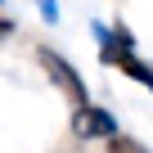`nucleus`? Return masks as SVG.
Returning <instances> with one entry per match:
<instances>
[{"label": "nucleus", "instance_id": "nucleus-1", "mask_svg": "<svg viewBox=\"0 0 153 153\" xmlns=\"http://www.w3.org/2000/svg\"><path fill=\"white\" fill-rule=\"evenodd\" d=\"M36 59H41V68H45L54 81H59V90H63V95H68L76 108H86V104H90V99H86V81L76 76V68H72L63 54H54L50 45H41V50H36Z\"/></svg>", "mask_w": 153, "mask_h": 153}, {"label": "nucleus", "instance_id": "nucleus-2", "mask_svg": "<svg viewBox=\"0 0 153 153\" xmlns=\"http://www.w3.org/2000/svg\"><path fill=\"white\" fill-rule=\"evenodd\" d=\"M72 135H76V140H113V135H122V131H117L113 113L86 104V108H76V117H72Z\"/></svg>", "mask_w": 153, "mask_h": 153}, {"label": "nucleus", "instance_id": "nucleus-3", "mask_svg": "<svg viewBox=\"0 0 153 153\" xmlns=\"http://www.w3.org/2000/svg\"><path fill=\"white\" fill-rule=\"evenodd\" d=\"M108 153H153V149H144V144L131 140V135H113V140H108Z\"/></svg>", "mask_w": 153, "mask_h": 153}, {"label": "nucleus", "instance_id": "nucleus-4", "mask_svg": "<svg viewBox=\"0 0 153 153\" xmlns=\"http://www.w3.org/2000/svg\"><path fill=\"white\" fill-rule=\"evenodd\" d=\"M41 14H45V18H50V23H54V18H59V9H54V0H41Z\"/></svg>", "mask_w": 153, "mask_h": 153}, {"label": "nucleus", "instance_id": "nucleus-5", "mask_svg": "<svg viewBox=\"0 0 153 153\" xmlns=\"http://www.w3.org/2000/svg\"><path fill=\"white\" fill-rule=\"evenodd\" d=\"M9 32H14V23H9V18H0V41H5Z\"/></svg>", "mask_w": 153, "mask_h": 153}]
</instances>
